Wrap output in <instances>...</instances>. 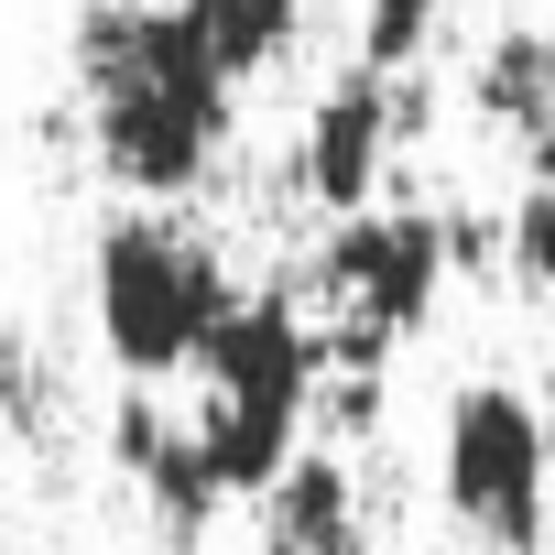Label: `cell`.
<instances>
[{"mask_svg": "<svg viewBox=\"0 0 555 555\" xmlns=\"http://www.w3.org/2000/svg\"><path fill=\"white\" fill-rule=\"evenodd\" d=\"M77 88H88V142H99L109 185L196 196L218 175L240 88L175 0H88L77 12Z\"/></svg>", "mask_w": 555, "mask_h": 555, "instance_id": "obj_1", "label": "cell"}, {"mask_svg": "<svg viewBox=\"0 0 555 555\" xmlns=\"http://www.w3.org/2000/svg\"><path fill=\"white\" fill-rule=\"evenodd\" d=\"M88 306H99V349L131 382H175V371H196V349L218 338L240 284H229V261H218L207 229L120 207L99 229V250H88Z\"/></svg>", "mask_w": 555, "mask_h": 555, "instance_id": "obj_2", "label": "cell"}, {"mask_svg": "<svg viewBox=\"0 0 555 555\" xmlns=\"http://www.w3.org/2000/svg\"><path fill=\"white\" fill-rule=\"evenodd\" d=\"M457 284L447 261V207H360L317 250V295H327V371H392L403 338L436 327Z\"/></svg>", "mask_w": 555, "mask_h": 555, "instance_id": "obj_3", "label": "cell"}, {"mask_svg": "<svg viewBox=\"0 0 555 555\" xmlns=\"http://www.w3.org/2000/svg\"><path fill=\"white\" fill-rule=\"evenodd\" d=\"M436 490H447L468 544L544 555V533H555V414L512 382H457L447 436H436Z\"/></svg>", "mask_w": 555, "mask_h": 555, "instance_id": "obj_4", "label": "cell"}, {"mask_svg": "<svg viewBox=\"0 0 555 555\" xmlns=\"http://www.w3.org/2000/svg\"><path fill=\"white\" fill-rule=\"evenodd\" d=\"M403 142H414V99H403V77H382V66H338V77L317 88V109L295 120L284 185H295L306 207H327V218H360V207H382V175H392Z\"/></svg>", "mask_w": 555, "mask_h": 555, "instance_id": "obj_5", "label": "cell"}, {"mask_svg": "<svg viewBox=\"0 0 555 555\" xmlns=\"http://www.w3.org/2000/svg\"><path fill=\"white\" fill-rule=\"evenodd\" d=\"M317 382H327V327H317L284 284H272V295H240V306L218 317V338L196 349V392L306 414V436H317Z\"/></svg>", "mask_w": 555, "mask_h": 555, "instance_id": "obj_6", "label": "cell"}, {"mask_svg": "<svg viewBox=\"0 0 555 555\" xmlns=\"http://www.w3.org/2000/svg\"><path fill=\"white\" fill-rule=\"evenodd\" d=\"M109 457L131 468V490L153 501V522H164L175 544H196V533L229 512V490H218V468H207L196 425H185V414H164L153 392H131V403L109 414Z\"/></svg>", "mask_w": 555, "mask_h": 555, "instance_id": "obj_7", "label": "cell"}, {"mask_svg": "<svg viewBox=\"0 0 555 555\" xmlns=\"http://www.w3.org/2000/svg\"><path fill=\"white\" fill-rule=\"evenodd\" d=\"M250 512H261V555H371V490H360L349 447L306 436V457L272 479Z\"/></svg>", "mask_w": 555, "mask_h": 555, "instance_id": "obj_8", "label": "cell"}, {"mask_svg": "<svg viewBox=\"0 0 555 555\" xmlns=\"http://www.w3.org/2000/svg\"><path fill=\"white\" fill-rule=\"evenodd\" d=\"M196 447H207V468H218V490L229 501H261L272 479H284L295 457H306V414H272V403H229V392H196Z\"/></svg>", "mask_w": 555, "mask_h": 555, "instance_id": "obj_9", "label": "cell"}, {"mask_svg": "<svg viewBox=\"0 0 555 555\" xmlns=\"http://www.w3.org/2000/svg\"><path fill=\"white\" fill-rule=\"evenodd\" d=\"M468 109L490 131H544L555 120V23H501L479 55H468Z\"/></svg>", "mask_w": 555, "mask_h": 555, "instance_id": "obj_10", "label": "cell"}, {"mask_svg": "<svg viewBox=\"0 0 555 555\" xmlns=\"http://www.w3.org/2000/svg\"><path fill=\"white\" fill-rule=\"evenodd\" d=\"M175 12L196 23V44L229 66V88L240 77H261V66H284L295 55V34H306V0H175Z\"/></svg>", "mask_w": 555, "mask_h": 555, "instance_id": "obj_11", "label": "cell"}, {"mask_svg": "<svg viewBox=\"0 0 555 555\" xmlns=\"http://www.w3.org/2000/svg\"><path fill=\"white\" fill-rule=\"evenodd\" d=\"M436 23H447V0H360V66L414 77V55L436 44Z\"/></svg>", "mask_w": 555, "mask_h": 555, "instance_id": "obj_12", "label": "cell"}, {"mask_svg": "<svg viewBox=\"0 0 555 555\" xmlns=\"http://www.w3.org/2000/svg\"><path fill=\"white\" fill-rule=\"evenodd\" d=\"M501 272L522 295H555V185H522L501 207Z\"/></svg>", "mask_w": 555, "mask_h": 555, "instance_id": "obj_13", "label": "cell"}, {"mask_svg": "<svg viewBox=\"0 0 555 555\" xmlns=\"http://www.w3.org/2000/svg\"><path fill=\"white\" fill-rule=\"evenodd\" d=\"M512 153H522V185H555V120H544V131H522Z\"/></svg>", "mask_w": 555, "mask_h": 555, "instance_id": "obj_14", "label": "cell"}]
</instances>
